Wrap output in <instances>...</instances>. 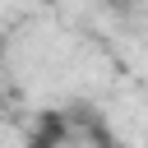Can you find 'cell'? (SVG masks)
I'll use <instances>...</instances> for the list:
<instances>
[{
    "label": "cell",
    "mask_w": 148,
    "mask_h": 148,
    "mask_svg": "<svg viewBox=\"0 0 148 148\" xmlns=\"http://www.w3.org/2000/svg\"><path fill=\"white\" fill-rule=\"evenodd\" d=\"M106 5H111V9H120V14H125V9H130V5H134V0H106Z\"/></svg>",
    "instance_id": "1"
},
{
    "label": "cell",
    "mask_w": 148,
    "mask_h": 148,
    "mask_svg": "<svg viewBox=\"0 0 148 148\" xmlns=\"http://www.w3.org/2000/svg\"><path fill=\"white\" fill-rule=\"evenodd\" d=\"M46 5H51V0H46Z\"/></svg>",
    "instance_id": "2"
},
{
    "label": "cell",
    "mask_w": 148,
    "mask_h": 148,
    "mask_svg": "<svg viewBox=\"0 0 148 148\" xmlns=\"http://www.w3.org/2000/svg\"><path fill=\"white\" fill-rule=\"evenodd\" d=\"M28 148H32V143H28Z\"/></svg>",
    "instance_id": "3"
}]
</instances>
